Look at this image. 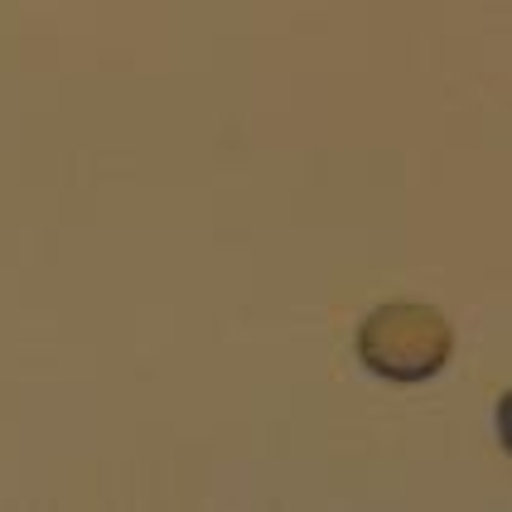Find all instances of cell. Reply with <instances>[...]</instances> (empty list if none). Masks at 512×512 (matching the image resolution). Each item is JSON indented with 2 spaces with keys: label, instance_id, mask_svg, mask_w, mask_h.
<instances>
[{
  "label": "cell",
  "instance_id": "obj_1",
  "mask_svg": "<svg viewBox=\"0 0 512 512\" xmlns=\"http://www.w3.org/2000/svg\"><path fill=\"white\" fill-rule=\"evenodd\" d=\"M450 353H455V329L435 305L397 300L358 324V358L387 382H430L435 372H445Z\"/></svg>",
  "mask_w": 512,
  "mask_h": 512
}]
</instances>
